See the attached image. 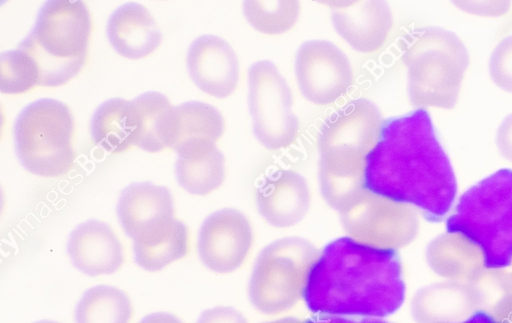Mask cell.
<instances>
[{"mask_svg": "<svg viewBox=\"0 0 512 323\" xmlns=\"http://www.w3.org/2000/svg\"><path fill=\"white\" fill-rule=\"evenodd\" d=\"M364 188L418 208L429 222L446 217L456 199L457 181L425 109L382 122L379 139L366 157Z\"/></svg>", "mask_w": 512, "mask_h": 323, "instance_id": "obj_1", "label": "cell"}, {"mask_svg": "<svg viewBox=\"0 0 512 323\" xmlns=\"http://www.w3.org/2000/svg\"><path fill=\"white\" fill-rule=\"evenodd\" d=\"M316 315L382 318L405 299L399 255L342 237L328 243L312 266L303 293Z\"/></svg>", "mask_w": 512, "mask_h": 323, "instance_id": "obj_2", "label": "cell"}, {"mask_svg": "<svg viewBox=\"0 0 512 323\" xmlns=\"http://www.w3.org/2000/svg\"><path fill=\"white\" fill-rule=\"evenodd\" d=\"M381 112L366 98L352 100L324 122L319 136L322 196L340 211L364 188L365 162L376 145Z\"/></svg>", "mask_w": 512, "mask_h": 323, "instance_id": "obj_3", "label": "cell"}, {"mask_svg": "<svg viewBox=\"0 0 512 323\" xmlns=\"http://www.w3.org/2000/svg\"><path fill=\"white\" fill-rule=\"evenodd\" d=\"M93 21L83 1H47L31 32L17 48L32 61L40 86L57 87L88 63Z\"/></svg>", "mask_w": 512, "mask_h": 323, "instance_id": "obj_4", "label": "cell"}, {"mask_svg": "<svg viewBox=\"0 0 512 323\" xmlns=\"http://www.w3.org/2000/svg\"><path fill=\"white\" fill-rule=\"evenodd\" d=\"M448 233L476 245L486 269L512 264V169L502 168L466 190L446 219Z\"/></svg>", "mask_w": 512, "mask_h": 323, "instance_id": "obj_5", "label": "cell"}, {"mask_svg": "<svg viewBox=\"0 0 512 323\" xmlns=\"http://www.w3.org/2000/svg\"><path fill=\"white\" fill-rule=\"evenodd\" d=\"M402 59L412 105L452 109L457 104L469 54L456 33L420 28L408 37Z\"/></svg>", "mask_w": 512, "mask_h": 323, "instance_id": "obj_6", "label": "cell"}, {"mask_svg": "<svg viewBox=\"0 0 512 323\" xmlns=\"http://www.w3.org/2000/svg\"><path fill=\"white\" fill-rule=\"evenodd\" d=\"M75 121L63 102L42 98L27 105L14 125L17 156L30 173L57 178L74 166Z\"/></svg>", "mask_w": 512, "mask_h": 323, "instance_id": "obj_7", "label": "cell"}, {"mask_svg": "<svg viewBox=\"0 0 512 323\" xmlns=\"http://www.w3.org/2000/svg\"><path fill=\"white\" fill-rule=\"evenodd\" d=\"M318 256L314 245L301 237H286L268 244L258 255L248 284L254 308L266 315L292 309L303 297Z\"/></svg>", "mask_w": 512, "mask_h": 323, "instance_id": "obj_8", "label": "cell"}, {"mask_svg": "<svg viewBox=\"0 0 512 323\" xmlns=\"http://www.w3.org/2000/svg\"><path fill=\"white\" fill-rule=\"evenodd\" d=\"M292 105L291 89L273 62L259 60L249 67L248 106L253 133L265 148H286L296 139L299 120Z\"/></svg>", "mask_w": 512, "mask_h": 323, "instance_id": "obj_9", "label": "cell"}, {"mask_svg": "<svg viewBox=\"0 0 512 323\" xmlns=\"http://www.w3.org/2000/svg\"><path fill=\"white\" fill-rule=\"evenodd\" d=\"M339 212L352 239L379 249L395 250L410 244L419 228L417 213L411 205L365 188Z\"/></svg>", "mask_w": 512, "mask_h": 323, "instance_id": "obj_10", "label": "cell"}, {"mask_svg": "<svg viewBox=\"0 0 512 323\" xmlns=\"http://www.w3.org/2000/svg\"><path fill=\"white\" fill-rule=\"evenodd\" d=\"M295 75L303 97L319 106L334 103L354 82L348 57L327 40H309L298 48Z\"/></svg>", "mask_w": 512, "mask_h": 323, "instance_id": "obj_11", "label": "cell"}, {"mask_svg": "<svg viewBox=\"0 0 512 323\" xmlns=\"http://www.w3.org/2000/svg\"><path fill=\"white\" fill-rule=\"evenodd\" d=\"M253 244V230L248 218L236 209L212 213L201 226L198 253L210 270L225 274L240 268Z\"/></svg>", "mask_w": 512, "mask_h": 323, "instance_id": "obj_12", "label": "cell"}, {"mask_svg": "<svg viewBox=\"0 0 512 323\" xmlns=\"http://www.w3.org/2000/svg\"><path fill=\"white\" fill-rule=\"evenodd\" d=\"M335 31L362 54L378 51L393 28V15L386 1H325Z\"/></svg>", "mask_w": 512, "mask_h": 323, "instance_id": "obj_13", "label": "cell"}, {"mask_svg": "<svg viewBox=\"0 0 512 323\" xmlns=\"http://www.w3.org/2000/svg\"><path fill=\"white\" fill-rule=\"evenodd\" d=\"M187 68L195 85L216 98L232 95L238 86L240 65L236 52L223 38L202 35L187 53Z\"/></svg>", "mask_w": 512, "mask_h": 323, "instance_id": "obj_14", "label": "cell"}, {"mask_svg": "<svg viewBox=\"0 0 512 323\" xmlns=\"http://www.w3.org/2000/svg\"><path fill=\"white\" fill-rule=\"evenodd\" d=\"M116 210L122 228L134 242L147 238L175 218L169 189L150 182L127 186Z\"/></svg>", "mask_w": 512, "mask_h": 323, "instance_id": "obj_15", "label": "cell"}, {"mask_svg": "<svg viewBox=\"0 0 512 323\" xmlns=\"http://www.w3.org/2000/svg\"><path fill=\"white\" fill-rule=\"evenodd\" d=\"M67 250L73 265L88 276L110 275L125 261L124 246L110 225L89 220L70 234Z\"/></svg>", "mask_w": 512, "mask_h": 323, "instance_id": "obj_16", "label": "cell"}, {"mask_svg": "<svg viewBox=\"0 0 512 323\" xmlns=\"http://www.w3.org/2000/svg\"><path fill=\"white\" fill-rule=\"evenodd\" d=\"M256 204L260 215L271 226H294L309 209L310 191L307 181L293 170H278L268 176L257 189Z\"/></svg>", "mask_w": 512, "mask_h": 323, "instance_id": "obj_17", "label": "cell"}, {"mask_svg": "<svg viewBox=\"0 0 512 323\" xmlns=\"http://www.w3.org/2000/svg\"><path fill=\"white\" fill-rule=\"evenodd\" d=\"M107 36L123 57L140 59L152 54L160 45L161 32L150 11L135 2L117 8L107 22Z\"/></svg>", "mask_w": 512, "mask_h": 323, "instance_id": "obj_18", "label": "cell"}, {"mask_svg": "<svg viewBox=\"0 0 512 323\" xmlns=\"http://www.w3.org/2000/svg\"><path fill=\"white\" fill-rule=\"evenodd\" d=\"M225 131L222 114L211 104L189 101L174 106L170 148L179 156L216 144Z\"/></svg>", "mask_w": 512, "mask_h": 323, "instance_id": "obj_19", "label": "cell"}, {"mask_svg": "<svg viewBox=\"0 0 512 323\" xmlns=\"http://www.w3.org/2000/svg\"><path fill=\"white\" fill-rule=\"evenodd\" d=\"M140 114L135 101L112 98L102 103L91 120L93 142L109 153L117 154L137 147Z\"/></svg>", "mask_w": 512, "mask_h": 323, "instance_id": "obj_20", "label": "cell"}, {"mask_svg": "<svg viewBox=\"0 0 512 323\" xmlns=\"http://www.w3.org/2000/svg\"><path fill=\"white\" fill-rule=\"evenodd\" d=\"M427 261L433 271L443 277L476 281L480 277L483 256L467 238L447 232L429 244Z\"/></svg>", "mask_w": 512, "mask_h": 323, "instance_id": "obj_21", "label": "cell"}, {"mask_svg": "<svg viewBox=\"0 0 512 323\" xmlns=\"http://www.w3.org/2000/svg\"><path fill=\"white\" fill-rule=\"evenodd\" d=\"M472 286L434 284L420 289L411 302V312L417 323H443L445 318L465 315L477 306Z\"/></svg>", "mask_w": 512, "mask_h": 323, "instance_id": "obj_22", "label": "cell"}, {"mask_svg": "<svg viewBox=\"0 0 512 323\" xmlns=\"http://www.w3.org/2000/svg\"><path fill=\"white\" fill-rule=\"evenodd\" d=\"M188 227L172 219L149 237L133 244L135 262L144 270L159 271L190 252Z\"/></svg>", "mask_w": 512, "mask_h": 323, "instance_id": "obj_23", "label": "cell"}, {"mask_svg": "<svg viewBox=\"0 0 512 323\" xmlns=\"http://www.w3.org/2000/svg\"><path fill=\"white\" fill-rule=\"evenodd\" d=\"M179 185L188 193L205 196L218 189L226 176L225 158L216 144L178 156L175 165Z\"/></svg>", "mask_w": 512, "mask_h": 323, "instance_id": "obj_24", "label": "cell"}, {"mask_svg": "<svg viewBox=\"0 0 512 323\" xmlns=\"http://www.w3.org/2000/svg\"><path fill=\"white\" fill-rule=\"evenodd\" d=\"M140 114L137 147L151 153L170 147L174 106L159 92H145L134 99Z\"/></svg>", "mask_w": 512, "mask_h": 323, "instance_id": "obj_25", "label": "cell"}, {"mask_svg": "<svg viewBox=\"0 0 512 323\" xmlns=\"http://www.w3.org/2000/svg\"><path fill=\"white\" fill-rule=\"evenodd\" d=\"M134 307L123 290L97 285L88 289L75 310L76 323H132Z\"/></svg>", "mask_w": 512, "mask_h": 323, "instance_id": "obj_26", "label": "cell"}, {"mask_svg": "<svg viewBox=\"0 0 512 323\" xmlns=\"http://www.w3.org/2000/svg\"><path fill=\"white\" fill-rule=\"evenodd\" d=\"M301 4L296 0H247L243 13L247 22L258 32L278 35L291 30L300 16Z\"/></svg>", "mask_w": 512, "mask_h": 323, "instance_id": "obj_27", "label": "cell"}, {"mask_svg": "<svg viewBox=\"0 0 512 323\" xmlns=\"http://www.w3.org/2000/svg\"><path fill=\"white\" fill-rule=\"evenodd\" d=\"M40 86L38 73L29 57L19 48L0 57V88L5 94H22Z\"/></svg>", "mask_w": 512, "mask_h": 323, "instance_id": "obj_28", "label": "cell"}, {"mask_svg": "<svg viewBox=\"0 0 512 323\" xmlns=\"http://www.w3.org/2000/svg\"><path fill=\"white\" fill-rule=\"evenodd\" d=\"M489 74L497 87L512 93V35L503 38L493 49Z\"/></svg>", "mask_w": 512, "mask_h": 323, "instance_id": "obj_29", "label": "cell"}, {"mask_svg": "<svg viewBox=\"0 0 512 323\" xmlns=\"http://www.w3.org/2000/svg\"><path fill=\"white\" fill-rule=\"evenodd\" d=\"M196 323H248L246 317L232 307L218 306L203 311Z\"/></svg>", "mask_w": 512, "mask_h": 323, "instance_id": "obj_30", "label": "cell"}, {"mask_svg": "<svg viewBox=\"0 0 512 323\" xmlns=\"http://www.w3.org/2000/svg\"><path fill=\"white\" fill-rule=\"evenodd\" d=\"M496 145L501 154L512 162V113L507 115L498 127Z\"/></svg>", "mask_w": 512, "mask_h": 323, "instance_id": "obj_31", "label": "cell"}, {"mask_svg": "<svg viewBox=\"0 0 512 323\" xmlns=\"http://www.w3.org/2000/svg\"><path fill=\"white\" fill-rule=\"evenodd\" d=\"M496 323H512V287L488 312Z\"/></svg>", "mask_w": 512, "mask_h": 323, "instance_id": "obj_32", "label": "cell"}, {"mask_svg": "<svg viewBox=\"0 0 512 323\" xmlns=\"http://www.w3.org/2000/svg\"><path fill=\"white\" fill-rule=\"evenodd\" d=\"M306 323H390L380 318L343 317L316 315L306 320Z\"/></svg>", "mask_w": 512, "mask_h": 323, "instance_id": "obj_33", "label": "cell"}, {"mask_svg": "<svg viewBox=\"0 0 512 323\" xmlns=\"http://www.w3.org/2000/svg\"><path fill=\"white\" fill-rule=\"evenodd\" d=\"M140 323H183L177 316L167 312H155L145 316Z\"/></svg>", "mask_w": 512, "mask_h": 323, "instance_id": "obj_34", "label": "cell"}, {"mask_svg": "<svg viewBox=\"0 0 512 323\" xmlns=\"http://www.w3.org/2000/svg\"><path fill=\"white\" fill-rule=\"evenodd\" d=\"M456 323H496L495 319L486 311L476 310L468 318Z\"/></svg>", "mask_w": 512, "mask_h": 323, "instance_id": "obj_35", "label": "cell"}, {"mask_svg": "<svg viewBox=\"0 0 512 323\" xmlns=\"http://www.w3.org/2000/svg\"><path fill=\"white\" fill-rule=\"evenodd\" d=\"M265 323H306V320H302L296 317H284L277 320L265 322Z\"/></svg>", "mask_w": 512, "mask_h": 323, "instance_id": "obj_36", "label": "cell"}, {"mask_svg": "<svg viewBox=\"0 0 512 323\" xmlns=\"http://www.w3.org/2000/svg\"><path fill=\"white\" fill-rule=\"evenodd\" d=\"M35 323H58V322L49 321V320H41V321H38V322H35Z\"/></svg>", "mask_w": 512, "mask_h": 323, "instance_id": "obj_37", "label": "cell"}]
</instances>
